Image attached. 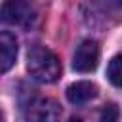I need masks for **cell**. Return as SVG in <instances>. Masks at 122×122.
Segmentation results:
<instances>
[{
    "instance_id": "6da1fadb",
    "label": "cell",
    "mask_w": 122,
    "mask_h": 122,
    "mask_svg": "<svg viewBox=\"0 0 122 122\" xmlns=\"http://www.w3.org/2000/svg\"><path fill=\"white\" fill-rule=\"evenodd\" d=\"M27 71L34 80L51 84L61 76V61L46 46H34L27 55Z\"/></svg>"
},
{
    "instance_id": "7a4b0ae2",
    "label": "cell",
    "mask_w": 122,
    "mask_h": 122,
    "mask_svg": "<svg viewBox=\"0 0 122 122\" xmlns=\"http://www.w3.org/2000/svg\"><path fill=\"white\" fill-rule=\"evenodd\" d=\"M36 17L32 0H6L0 6V21L13 27H29Z\"/></svg>"
},
{
    "instance_id": "3957f363",
    "label": "cell",
    "mask_w": 122,
    "mask_h": 122,
    "mask_svg": "<svg viewBox=\"0 0 122 122\" xmlns=\"http://www.w3.org/2000/svg\"><path fill=\"white\" fill-rule=\"evenodd\" d=\"M61 107L50 97H30L23 107V122H59Z\"/></svg>"
},
{
    "instance_id": "277c9868",
    "label": "cell",
    "mask_w": 122,
    "mask_h": 122,
    "mask_svg": "<svg viewBox=\"0 0 122 122\" xmlns=\"http://www.w3.org/2000/svg\"><path fill=\"white\" fill-rule=\"evenodd\" d=\"M99 63V44L95 40H82L72 57V69L76 72H92Z\"/></svg>"
},
{
    "instance_id": "5b68a950",
    "label": "cell",
    "mask_w": 122,
    "mask_h": 122,
    "mask_svg": "<svg viewBox=\"0 0 122 122\" xmlns=\"http://www.w3.org/2000/svg\"><path fill=\"white\" fill-rule=\"evenodd\" d=\"M17 57V40L10 32H0V74L10 71Z\"/></svg>"
},
{
    "instance_id": "8992f818",
    "label": "cell",
    "mask_w": 122,
    "mask_h": 122,
    "mask_svg": "<svg viewBox=\"0 0 122 122\" xmlns=\"http://www.w3.org/2000/svg\"><path fill=\"white\" fill-rule=\"evenodd\" d=\"M95 95H97V86L88 82V80L74 82L67 88V99L72 105H84V103L92 101Z\"/></svg>"
},
{
    "instance_id": "52a82bcc",
    "label": "cell",
    "mask_w": 122,
    "mask_h": 122,
    "mask_svg": "<svg viewBox=\"0 0 122 122\" xmlns=\"http://www.w3.org/2000/svg\"><path fill=\"white\" fill-rule=\"evenodd\" d=\"M107 76H109V80H111V84L112 86H120V82H122V72H120V55H114L112 59H111V63H109V67H107Z\"/></svg>"
},
{
    "instance_id": "ba28073f",
    "label": "cell",
    "mask_w": 122,
    "mask_h": 122,
    "mask_svg": "<svg viewBox=\"0 0 122 122\" xmlns=\"http://www.w3.org/2000/svg\"><path fill=\"white\" fill-rule=\"evenodd\" d=\"M118 107L114 105V103H111V105H107L103 111H101V118H99V122H118Z\"/></svg>"
},
{
    "instance_id": "9c48e42d",
    "label": "cell",
    "mask_w": 122,
    "mask_h": 122,
    "mask_svg": "<svg viewBox=\"0 0 122 122\" xmlns=\"http://www.w3.org/2000/svg\"><path fill=\"white\" fill-rule=\"evenodd\" d=\"M69 122H82V120H80V118H71Z\"/></svg>"
},
{
    "instance_id": "30bf717a",
    "label": "cell",
    "mask_w": 122,
    "mask_h": 122,
    "mask_svg": "<svg viewBox=\"0 0 122 122\" xmlns=\"http://www.w3.org/2000/svg\"><path fill=\"white\" fill-rule=\"evenodd\" d=\"M0 122H4V114H2V111H0Z\"/></svg>"
}]
</instances>
